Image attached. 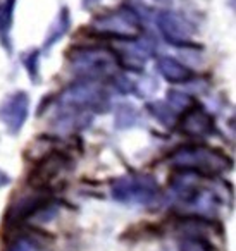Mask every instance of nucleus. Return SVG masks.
<instances>
[{
  "label": "nucleus",
  "instance_id": "nucleus-3",
  "mask_svg": "<svg viewBox=\"0 0 236 251\" xmlns=\"http://www.w3.org/2000/svg\"><path fill=\"white\" fill-rule=\"evenodd\" d=\"M160 195L155 179L140 174L133 177H122L112 184V198L128 205H152Z\"/></svg>",
  "mask_w": 236,
  "mask_h": 251
},
{
  "label": "nucleus",
  "instance_id": "nucleus-8",
  "mask_svg": "<svg viewBox=\"0 0 236 251\" xmlns=\"http://www.w3.org/2000/svg\"><path fill=\"white\" fill-rule=\"evenodd\" d=\"M160 73L164 77L171 81H184L191 76V73L188 69H184L181 64H177L176 60L171 59H164L160 60Z\"/></svg>",
  "mask_w": 236,
  "mask_h": 251
},
{
  "label": "nucleus",
  "instance_id": "nucleus-2",
  "mask_svg": "<svg viewBox=\"0 0 236 251\" xmlns=\"http://www.w3.org/2000/svg\"><path fill=\"white\" fill-rule=\"evenodd\" d=\"M54 205H57V200L54 196L52 189H35L25 195L21 198L14 200L9 205L7 212L4 215V226L9 230H16L28 224L33 217H36L42 212H50L54 210Z\"/></svg>",
  "mask_w": 236,
  "mask_h": 251
},
{
  "label": "nucleus",
  "instance_id": "nucleus-5",
  "mask_svg": "<svg viewBox=\"0 0 236 251\" xmlns=\"http://www.w3.org/2000/svg\"><path fill=\"white\" fill-rule=\"evenodd\" d=\"M28 117V98L26 95L18 93L11 97L0 108V119L7 126L11 133H18Z\"/></svg>",
  "mask_w": 236,
  "mask_h": 251
},
{
  "label": "nucleus",
  "instance_id": "nucleus-4",
  "mask_svg": "<svg viewBox=\"0 0 236 251\" xmlns=\"http://www.w3.org/2000/svg\"><path fill=\"white\" fill-rule=\"evenodd\" d=\"M69 157L60 151H50L36 164L28 177V184L35 189H52L50 182L57 177L62 171L69 169Z\"/></svg>",
  "mask_w": 236,
  "mask_h": 251
},
{
  "label": "nucleus",
  "instance_id": "nucleus-7",
  "mask_svg": "<svg viewBox=\"0 0 236 251\" xmlns=\"http://www.w3.org/2000/svg\"><path fill=\"white\" fill-rule=\"evenodd\" d=\"M179 251H214V248L208 243L207 237H204L202 234L191 230L186 236L181 237Z\"/></svg>",
  "mask_w": 236,
  "mask_h": 251
},
{
  "label": "nucleus",
  "instance_id": "nucleus-10",
  "mask_svg": "<svg viewBox=\"0 0 236 251\" xmlns=\"http://www.w3.org/2000/svg\"><path fill=\"white\" fill-rule=\"evenodd\" d=\"M7 184H9V176L0 171V188H4V186H7Z\"/></svg>",
  "mask_w": 236,
  "mask_h": 251
},
{
  "label": "nucleus",
  "instance_id": "nucleus-1",
  "mask_svg": "<svg viewBox=\"0 0 236 251\" xmlns=\"http://www.w3.org/2000/svg\"><path fill=\"white\" fill-rule=\"evenodd\" d=\"M171 164H174L181 171H191L200 176H215L231 169L233 162L222 151L212 150L200 145L181 147L171 155Z\"/></svg>",
  "mask_w": 236,
  "mask_h": 251
},
{
  "label": "nucleus",
  "instance_id": "nucleus-9",
  "mask_svg": "<svg viewBox=\"0 0 236 251\" xmlns=\"http://www.w3.org/2000/svg\"><path fill=\"white\" fill-rule=\"evenodd\" d=\"M7 251H36V248H35V244L30 243V241L19 239V241H16V243H12V246L9 248Z\"/></svg>",
  "mask_w": 236,
  "mask_h": 251
},
{
  "label": "nucleus",
  "instance_id": "nucleus-6",
  "mask_svg": "<svg viewBox=\"0 0 236 251\" xmlns=\"http://www.w3.org/2000/svg\"><path fill=\"white\" fill-rule=\"evenodd\" d=\"M179 129L188 136H208L214 129L212 121L202 110H188L179 121Z\"/></svg>",
  "mask_w": 236,
  "mask_h": 251
}]
</instances>
